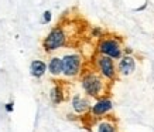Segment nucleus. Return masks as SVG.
<instances>
[{
  "label": "nucleus",
  "instance_id": "nucleus-8",
  "mask_svg": "<svg viewBox=\"0 0 154 132\" xmlns=\"http://www.w3.org/2000/svg\"><path fill=\"white\" fill-rule=\"evenodd\" d=\"M91 102L88 101V98H85V97H81V95H74V98H72V108L76 114H81V115H84V114L89 112L91 111Z\"/></svg>",
  "mask_w": 154,
  "mask_h": 132
},
{
  "label": "nucleus",
  "instance_id": "nucleus-1",
  "mask_svg": "<svg viewBox=\"0 0 154 132\" xmlns=\"http://www.w3.org/2000/svg\"><path fill=\"white\" fill-rule=\"evenodd\" d=\"M106 78H103L98 71L89 70L82 72L81 76V85L84 88L85 94L92 98H102L106 94Z\"/></svg>",
  "mask_w": 154,
  "mask_h": 132
},
{
  "label": "nucleus",
  "instance_id": "nucleus-7",
  "mask_svg": "<svg viewBox=\"0 0 154 132\" xmlns=\"http://www.w3.org/2000/svg\"><path fill=\"white\" fill-rule=\"evenodd\" d=\"M136 70V60L133 56H125L119 60V64H117V74L120 76H131Z\"/></svg>",
  "mask_w": 154,
  "mask_h": 132
},
{
  "label": "nucleus",
  "instance_id": "nucleus-13",
  "mask_svg": "<svg viewBox=\"0 0 154 132\" xmlns=\"http://www.w3.org/2000/svg\"><path fill=\"white\" fill-rule=\"evenodd\" d=\"M51 11H44V13H42V23H50V21H51Z\"/></svg>",
  "mask_w": 154,
  "mask_h": 132
},
{
  "label": "nucleus",
  "instance_id": "nucleus-5",
  "mask_svg": "<svg viewBox=\"0 0 154 132\" xmlns=\"http://www.w3.org/2000/svg\"><path fill=\"white\" fill-rule=\"evenodd\" d=\"M62 61H64V76L68 78L76 77L81 74L82 71V64H84V58L82 56L76 54V53H71L66 56L62 57Z\"/></svg>",
  "mask_w": 154,
  "mask_h": 132
},
{
  "label": "nucleus",
  "instance_id": "nucleus-14",
  "mask_svg": "<svg viewBox=\"0 0 154 132\" xmlns=\"http://www.w3.org/2000/svg\"><path fill=\"white\" fill-rule=\"evenodd\" d=\"M6 111H7V112H11V111H13V104H7V105H6Z\"/></svg>",
  "mask_w": 154,
  "mask_h": 132
},
{
  "label": "nucleus",
  "instance_id": "nucleus-4",
  "mask_svg": "<svg viewBox=\"0 0 154 132\" xmlns=\"http://www.w3.org/2000/svg\"><path fill=\"white\" fill-rule=\"evenodd\" d=\"M66 33L64 27H61V26H57L54 27L48 33V36L44 38V41H42V48L45 50L47 53L50 51H55L58 48L64 47L66 46Z\"/></svg>",
  "mask_w": 154,
  "mask_h": 132
},
{
  "label": "nucleus",
  "instance_id": "nucleus-6",
  "mask_svg": "<svg viewBox=\"0 0 154 132\" xmlns=\"http://www.w3.org/2000/svg\"><path fill=\"white\" fill-rule=\"evenodd\" d=\"M113 108V102L110 101V98L107 97H102V98H98L96 102H95L92 107H91V115L95 117V118H100V117H105L106 114H109Z\"/></svg>",
  "mask_w": 154,
  "mask_h": 132
},
{
  "label": "nucleus",
  "instance_id": "nucleus-2",
  "mask_svg": "<svg viewBox=\"0 0 154 132\" xmlns=\"http://www.w3.org/2000/svg\"><path fill=\"white\" fill-rule=\"evenodd\" d=\"M96 51L103 56L112 57L113 60H120L123 57L122 41L117 37H102L98 43Z\"/></svg>",
  "mask_w": 154,
  "mask_h": 132
},
{
  "label": "nucleus",
  "instance_id": "nucleus-3",
  "mask_svg": "<svg viewBox=\"0 0 154 132\" xmlns=\"http://www.w3.org/2000/svg\"><path fill=\"white\" fill-rule=\"evenodd\" d=\"M95 68L103 78H106L110 82L117 78V68L115 66V61H113L112 57L103 56V54L98 53L95 56Z\"/></svg>",
  "mask_w": 154,
  "mask_h": 132
},
{
  "label": "nucleus",
  "instance_id": "nucleus-12",
  "mask_svg": "<svg viewBox=\"0 0 154 132\" xmlns=\"http://www.w3.org/2000/svg\"><path fill=\"white\" fill-rule=\"evenodd\" d=\"M98 132H116V127L110 121H102L98 125Z\"/></svg>",
  "mask_w": 154,
  "mask_h": 132
},
{
  "label": "nucleus",
  "instance_id": "nucleus-9",
  "mask_svg": "<svg viewBox=\"0 0 154 132\" xmlns=\"http://www.w3.org/2000/svg\"><path fill=\"white\" fill-rule=\"evenodd\" d=\"M48 71L54 77H60L64 72V61L60 57H52L48 63Z\"/></svg>",
  "mask_w": 154,
  "mask_h": 132
},
{
  "label": "nucleus",
  "instance_id": "nucleus-11",
  "mask_svg": "<svg viewBox=\"0 0 154 132\" xmlns=\"http://www.w3.org/2000/svg\"><path fill=\"white\" fill-rule=\"evenodd\" d=\"M50 98L54 104H60L65 98V91L62 90V84H55L50 92Z\"/></svg>",
  "mask_w": 154,
  "mask_h": 132
},
{
  "label": "nucleus",
  "instance_id": "nucleus-10",
  "mask_svg": "<svg viewBox=\"0 0 154 132\" xmlns=\"http://www.w3.org/2000/svg\"><path fill=\"white\" fill-rule=\"evenodd\" d=\"M45 71H47V64L41 60H34L31 63V66H30V72H31V76L35 77V78H40L45 74Z\"/></svg>",
  "mask_w": 154,
  "mask_h": 132
}]
</instances>
